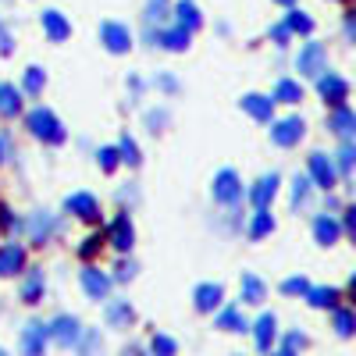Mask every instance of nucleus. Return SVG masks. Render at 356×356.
Instances as JSON below:
<instances>
[{"mask_svg": "<svg viewBox=\"0 0 356 356\" xmlns=\"http://www.w3.org/2000/svg\"><path fill=\"white\" fill-rule=\"evenodd\" d=\"M175 15H178V29H186V33L200 29V11H196L193 0H178V4H175Z\"/></svg>", "mask_w": 356, "mask_h": 356, "instance_id": "aec40b11", "label": "nucleus"}, {"mask_svg": "<svg viewBox=\"0 0 356 356\" xmlns=\"http://www.w3.org/2000/svg\"><path fill=\"white\" fill-rule=\"evenodd\" d=\"M353 157H356V150H353V143H346L342 150H339V168H342V175L349 178V168H353Z\"/></svg>", "mask_w": 356, "mask_h": 356, "instance_id": "58836bf2", "label": "nucleus"}, {"mask_svg": "<svg viewBox=\"0 0 356 356\" xmlns=\"http://www.w3.org/2000/svg\"><path fill=\"white\" fill-rule=\"evenodd\" d=\"M50 232H54V218L50 214H33V221H29V235H33L36 246H43L50 239Z\"/></svg>", "mask_w": 356, "mask_h": 356, "instance_id": "4be33fe9", "label": "nucleus"}, {"mask_svg": "<svg viewBox=\"0 0 356 356\" xmlns=\"http://www.w3.org/2000/svg\"><path fill=\"white\" fill-rule=\"evenodd\" d=\"M275 356H296V353H289V349H282V353H275Z\"/></svg>", "mask_w": 356, "mask_h": 356, "instance_id": "3c124183", "label": "nucleus"}, {"mask_svg": "<svg viewBox=\"0 0 356 356\" xmlns=\"http://www.w3.org/2000/svg\"><path fill=\"white\" fill-rule=\"evenodd\" d=\"M243 300L246 303H260L264 300V282L257 275H243Z\"/></svg>", "mask_w": 356, "mask_h": 356, "instance_id": "c85d7f7f", "label": "nucleus"}, {"mask_svg": "<svg viewBox=\"0 0 356 356\" xmlns=\"http://www.w3.org/2000/svg\"><path fill=\"white\" fill-rule=\"evenodd\" d=\"M314 235H317V243H324V246H332V243H339V235H342V225L332 218V214H321L317 221H314Z\"/></svg>", "mask_w": 356, "mask_h": 356, "instance_id": "4468645a", "label": "nucleus"}, {"mask_svg": "<svg viewBox=\"0 0 356 356\" xmlns=\"http://www.w3.org/2000/svg\"><path fill=\"white\" fill-rule=\"evenodd\" d=\"M161 47H168V50H186V47H189V33H186V29H168V33H161Z\"/></svg>", "mask_w": 356, "mask_h": 356, "instance_id": "cd10ccee", "label": "nucleus"}, {"mask_svg": "<svg viewBox=\"0 0 356 356\" xmlns=\"http://www.w3.org/2000/svg\"><path fill=\"white\" fill-rule=\"evenodd\" d=\"M82 289L89 292V300H104L107 289H111V278L104 271H97V267H86L82 271Z\"/></svg>", "mask_w": 356, "mask_h": 356, "instance_id": "f8f14e48", "label": "nucleus"}, {"mask_svg": "<svg viewBox=\"0 0 356 356\" xmlns=\"http://www.w3.org/2000/svg\"><path fill=\"white\" fill-rule=\"evenodd\" d=\"M150 22H161L164 18V0H150V15H146Z\"/></svg>", "mask_w": 356, "mask_h": 356, "instance_id": "37998d69", "label": "nucleus"}, {"mask_svg": "<svg viewBox=\"0 0 356 356\" xmlns=\"http://www.w3.org/2000/svg\"><path fill=\"white\" fill-rule=\"evenodd\" d=\"M278 4H285V8H292V4H296V0H278Z\"/></svg>", "mask_w": 356, "mask_h": 356, "instance_id": "8fccbe9b", "label": "nucleus"}, {"mask_svg": "<svg viewBox=\"0 0 356 356\" xmlns=\"http://www.w3.org/2000/svg\"><path fill=\"white\" fill-rule=\"evenodd\" d=\"M47 324L43 321H29L25 332H22V356H43V346H47Z\"/></svg>", "mask_w": 356, "mask_h": 356, "instance_id": "7ed1b4c3", "label": "nucleus"}, {"mask_svg": "<svg viewBox=\"0 0 356 356\" xmlns=\"http://www.w3.org/2000/svg\"><path fill=\"white\" fill-rule=\"evenodd\" d=\"M0 50H4V54H11V36L4 33V25H0Z\"/></svg>", "mask_w": 356, "mask_h": 356, "instance_id": "49530a36", "label": "nucleus"}, {"mask_svg": "<svg viewBox=\"0 0 356 356\" xmlns=\"http://www.w3.org/2000/svg\"><path fill=\"white\" fill-rule=\"evenodd\" d=\"M136 275V267L132 264H118V282H129Z\"/></svg>", "mask_w": 356, "mask_h": 356, "instance_id": "c03bdc74", "label": "nucleus"}, {"mask_svg": "<svg viewBox=\"0 0 356 356\" xmlns=\"http://www.w3.org/2000/svg\"><path fill=\"white\" fill-rule=\"evenodd\" d=\"M4 154H8V139L0 136V161H4Z\"/></svg>", "mask_w": 356, "mask_h": 356, "instance_id": "de8ad7c7", "label": "nucleus"}, {"mask_svg": "<svg viewBox=\"0 0 356 356\" xmlns=\"http://www.w3.org/2000/svg\"><path fill=\"white\" fill-rule=\"evenodd\" d=\"M221 285H214V282H207V285H200L196 289V310H203V314H211L214 307H221Z\"/></svg>", "mask_w": 356, "mask_h": 356, "instance_id": "a211bd4d", "label": "nucleus"}, {"mask_svg": "<svg viewBox=\"0 0 356 356\" xmlns=\"http://www.w3.org/2000/svg\"><path fill=\"white\" fill-rule=\"evenodd\" d=\"M214 200H221V203H235V200H243L239 175H235V171H221V175L214 178Z\"/></svg>", "mask_w": 356, "mask_h": 356, "instance_id": "423d86ee", "label": "nucleus"}, {"mask_svg": "<svg viewBox=\"0 0 356 356\" xmlns=\"http://www.w3.org/2000/svg\"><path fill=\"white\" fill-rule=\"evenodd\" d=\"M118 161H122V157H118L114 146H104V150H100V168H104V171H114Z\"/></svg>", "mask_w": 356, "mask_h": 356, "instance_id": "4c0bfd02", "label": "nucleus"}, {"mask_svg": "<svg viewBox=\"0 0 356 356\" xmlns=\"http://www.w3.org/2000/svg\"><path fill=\"white\" fill-rule=\"evenodd\" d=\"M107 239H111V246L114 250H132V221H129V214H118L114 218V225H111V232H107Z\"/></svg>", "mask_w": 356, "mask_h": 356, "instance_id": "9d476101", "label": "nucleus"}, {"mask_svg": "<svg viewBox=\"0 0 356 356\" xmlns=\"http://www.w3.org/2000/svg\"><path fill=\"white\" fill-rule=\"evenodd\" d=\"M296 68H300V75H324V47L321 43H307L300 50Z\"/></svg>", "mask_w": 356, "mask_h": 356, "instance_id": "0eeeda50", "label": "nucleus"}, {"mask_svg": "<svg viewBox=\"0 0 356 356\" xmlns=\"http://www.w3.org/2000/svg\"><path fill=\"white\" fill-rule=\"evenodd\" d=\"M307 300H310L314 307H335L339 292H335V289H310V292H307Z\"/></svg>", "mask_w": 356, "mask_h": 356, "instance_id": "2f4dec72", "label": "nucleus"}, {"mask_svg": "<svg viewBox=\"0 0 356 356\" xmlns=\"http://www.w3.org/2000/svg\"><path fill=\"white\" fill-rule=\"evenodd\" d=\"M107 321L114 324V328L129 324V321H132V307H129V300H114V303H107Z\"/></svg>", "mask_w": 356, "mask_h": 356, "instance_id": "a878e982", "label": "nucleus"}, {"mask_svg": "<svg viewBox=\"0 0 356 356\" xmlns=\"http://www.w3.org/2000/svg\"><path fill=\"white\" fill-rule=\"evenodd\" d=\"M271 100H282V104H300V100H303V89H300V82L282 79V82L275 86V97H271Z\"/></svg>", "mask_w": 356, "mask_h": 356, "instance_id": "5701e85b", "label": "nucleus"}, {"mask_svg": "<svg viewBox=\"0 0 356 356\" xmlns=\"http://www.w3.org/2000/svg\"><path fill=\"white\" fill-rule=\"evenodd\" d=\"M335 332H339L342 339H349V335H353V314H349V310H342V307L335 310Z\"/></svg>", "mask_w": 356, "mask_h": 356, "instance_id": "c9c22d12", "label": "nucleus"}, {"mask_svg": "<svg viewBox=\"0 0 356 356\" xmlns=\"http://www.w3.org/2000/svg\"><path fill=\"white\" fill-rule=\"evenodd\" d=\"M25 264V250L22 246H4V250H0V278H8V275H15L18 271V267Z\"/></svg>", "mask_w": 356, "mask_h": 356, "instance_id": "6ab92c4d", "label": "nucleus"}, {"mask_svg": "<svg viewBox=\"0 0 356 356\" xmlns=\"http://www.w3.org/2000/svg\"><path fill=\"white\" fill-rule=\"evenodd\" d=\"M122 356H143V349H136V346H132V349H125Z\"/></svg>", "mask_w": 356, "mask_h": 356, "instance_id": "09e8293b", "label": "nucleus"}, {"mask_svg": "<svg viewBox=\"0 0 356 356\" xmlns=\"http://www.w3.org/2000/svg\"><path fill=\"white\" fill-rule=\"evenodd\" d=\"M271 139H275V146L300 143V139H303V122H300V118H285V122H278V125L271 129Z\"/></svg>", "mask_w": 356, "mask_h": 356, "instance_id": "1a4fd4ad", "label": "nucleus"}, {"mask_svg": "<svg viewBox=\"0 0 356 356\" xmlns=\"http://www.w3.org/2000/svg\"><path fill=\"white\" fill-rule=\"evenodd\" d=\"M257 349L260 353H267L271 349V342H275V335H278V321H275V314H264L260 321H257Z\"/></svg>", "mask_w": 356, "mask_h": 356, "instance_id": "dca6fc26", "label": "nucleus"}, {"mask_svg": "<svg viewBox=\"0 0 356 356\" xmlns=\"http://www.w3.org/2000/svg\"><path fill=\"white\" fill-rule=\"evenodd\" d=\"M218 328H225V332H243L246 321H243V314L235 310V307H228V310L218 314Z\"/></svg>", "mask_w": 356, "mask_h": 356, "instance_id": "bb28decb", "label": "nucleus"}, {"mask_svg": "<svg viewBox=\"0 0 356 356\" xmlns=\"http://www.w3.org/2000/svg\"><path fill=\"white\" fill-rule=\"evenodd\" d=\"M29 129H33V136H40L47 143H65L61 122H57L54 111H47V107H33V111H29Z\"/></svg>", "mask_w": 356, "mask_h": 356, "instance_id": "f257e3e1", "label": "nucleus"}, {"mask_svg": "<svg viewBox=\"0 0 356 356\" xmlns=\"http://www.w3.org/2000/svg\"><path fill=\"white\" fill-rule=\"evenodd\" d=\"M47 335H50L57 346L72 349V346L79 342V321H75V317H57L54 324H47Z\"/></svg>", "mask_w": 356, "mask_h": 356, "instance_id": "20e7f679", "label": "nucleus"}, {"mask_svg": "<svg viewBox=\"0 0 356 356\" xmlns=\"http://www.w3.org/2000/svg\"><path fill=\"white\" fill-rule=\"evenodd\" d=\"M0 356H8V353H4V349H0Z\"/></svg>", "mask_w": 356, "mask_h": 356, "instance_id": "603ef678", "label": "nucleus"}, {"mask_svg": "<svg viewBox=\"0 0 356 356\" xmlns=\"http://www.w3.org/2000/svg\"><path fill=\"white\" fill-rule=\"evenodd\" d=\"M317 89H321V97L328 100V104H335V107H342V100H346V93H349L346 79H342V75H335V72L317 75Z\"/></svg>", "mask_w": 356, "mask_h": 356, "instance_id": "39448f33", "label": "nucleus"}, {"mask_svg": "<svg viewBox=\"0 0 356 356\" xmlns=\"http://www.w3.org/2000/svg\"><path fill=\"white\" fill-rule=\"evenodd\" d=\"M150 349H154V356H175V339H168V335H154V342H150Z\"/></svg>", "mask_w": 356, "mask_h": 356, "instance_id": "e433bc0d", "label": "nucleus"}, {"mask_svg": "<svg viewBox=\"0 0 356 356\" xmlns=\"http://www.w3.org/2000/svg\"><path fill=\"white\" fill-rule=\"evenodd\" d=\"M285 29H289V33H303V36H310V33H314V22H310L303 11H289Z\"/></svg>", "mask_w": 356, "mask_h": 356, "instance_id": "c756f323", "label": "nucleus"}, {"mask_svg": "<svg viewBox=\"0 0 356 356\" xmlns=\"http://www.w3.org/2000/svg\"><path fill=\"white\" fill-rule=\"evenodd\" d=\"M310 175L321 189H332L335 186V164L324 157V154H310Z\"/></svg>", "mask_w": 356, "mask_h": 356, "instance_id": "9b49d317", "label": "nucleus"}, {"mask_svg": "<svg viewBox=\"0 0 356 356\" xmlns=\"http://www.w3.org/2000/svg\"><path fill=\"white\" fill-rule=\"evenodd\" d=\"M282 292H289V296H307L310 292V282L300 275V278H285L282 282Z\"/></svg>", "mask_w": 356, "mask_h": 356, "instance_id": "f704fd0d", "label": "nucleus"}, {"mask_svg": "<svg viewBox=\"0 0 356 356\" xmlns=\"http://www.w3.org/2000/svg\"><path fill=\"white\" fill-rule=\"evenodd\" d=\"M353 125H356V118H353V111H349V107H335V114H332V122H328V129H332L335 136L349 139V136H353Z\"/></svg>", "mask_w": 356, "mask_h": 356, "instance_id": "412c9836", "label": "nucleus"}, {"mask_svg": "<svg viewBox=\"0 0 356 356\" xmlns=\"http://www.w3.org/2000/svg\"><path fill=\"white\" fill-rule=\"evenodd\" d=\"M303 346H307V335H303V332H289V335H285V349H289V353H292V349H303Z\"/></svg>", "mask_w": 356, "mask_h": 356, "instance_id": "a19ab883", "label": "nucleus"}, {"mask_svg": "<svg viewBox=\"0 0 356 356\" xmlns=\"http://www.w3.org/2000/svg\"><path fill=\"white\" fill-rule=\"evenodd\" d=\"M307 193H310V182H307V178H296V186H292V200H296V203H303V200H307Z\"/></svg>", "mask_w": 356, "mask_h": 356, "instance_id": "ea45409f", "label": "nucleus"}, {"mask_svg": "<svg viewBox=\"0 0 356 356\" xmlns=\"http://www.w3.org/2000/svg\"><path fill=\"white\" fill-rule=\"evenodd\" d=\"M267 232H275V218L267 214V211H257L253 214V225H250V235H253V239H264Z\"/></svg>", "mask_w": 356, "mask_h": 356, "instance_id": "7c9ffc66", "label": "nucleus"}, {"mask_svg": "<svg viewBox=\"0 0 356 356\" xmlns=\"http://www.w3.org/2000/svg\"><path fill=\"white\" fill-rule=\"evenodd\" d=\"M118 157H122L125 164H139V146H136L129 136H122V146H118Z\"/></svg>", "mask_w": 356, "mask_h": 356, "instance_id": "473e14b6", "label": "nucleus"}, {"mask_svg": "<svg viewBox=\"0 0 356 356\" xmlns=\"http://www.w3.org/2000/svg\"><path fill=\"white\" fill-rule=\"evenodd\" d=\"M65 207L72 214H79L82 221H97L100 218V203H97V196H89V193H72L65 200Z\"/></svg>", "mask_w": 356, "mask_h": 356, "instance_id": "6e6552de", "label": "nucleus"}, {"mask_svg": "<svg viewBox=\"0 0 356 356\" xmlns=\"http://www.w3.org/2000/svg\"><path fill=\"white\" fill-rule=\"evenodd\" d=\"M40 296H43V271H29V278L22 285V300L25 303H40Z\"/></svg>", "mask_w": 356, "mask_h": 356, "instance_id": "b1692460", "label": "nucleus"}, {"mask_svg": "<svg viewBox=\"0 0 356 356\" xmlns=\"http://www.w3.org/2000/svg\"><path fill=\"white\" fill-rule=\"evenodd\" d=\"M275 193H278V175H267V178H260L257 182V189H253V207L257 211H267V203L275 200Z\"/></svg>", "mask_w": 356, "mask_h": 356, "instance_id": "2eb2a0df", "label": "nucleus"}, {"mask_svg": "<svg viewBox=\"0 0 356 356\" xmlns=\"http://www.w3.org/2000/svg\"><path fill=\"white\" fill-rule=\"evenodd\" d=\"M43 82H47L43 68H29V72H25V93H40Z\"/></svg>", "mask_w": 356, "mask_h": 356, "instance_id": "72a5a7b5", "label": "nucleus"}, {"mask_svg": "<svg viewBox=\"0 0 356 356\" xmlns=\"http://www.w3.org/2000/svg\"><path fill=\"white\" fill-rule=\"evenodd\" d=\"M100 243H104V239H100V235H89V239L82 243V257H93V253L100 250Z\"/></svg>", "mask_w": 356, "mask_h": 356, "instance_id": "79ce46f5", "label": "nucleus"}, {"mask_svg": "<svg viewBox=\"0 0 356 356\" xmlns=\"http://www.w3.org/2000/svg\"><path fill=\"white\" fill-rule=\"evenodd\" d=\"M100 40L111 54H125L132 47V33H129V25H118V22H104L100 25Z\"/></svg>", "mask_w": 356, "mask_h": 356, "instance_id": "f03ea898", "label": "nucleus"}, {"mask_svg": "<svg viewBox=\"0 0 356 356\" xmlns=\"http://www.w3.org/2000/svg\"><path fill=\"white\" fill-rule=\"evenodd\" d=\"M18 107H22L18 89L4 82V86H0V114H4V118H11V114H18Z\"/></svg>", "mask_w": 356, "mask_h": 356, "instance_id": "393cba45", "label": "nucleus"}, {"mask_svg": "<svg viewBox=\"0 0 356 356\" xmlns=\"http://www.w3.org/2000/svg\"><path fill=\"white\" fill-rule=\"evenodd\" d=\"M243 111H250L257 122H271L275 118V100L260 97V93H250V97H243Z\"/></svg>", "mask_w": 356, "mask_h": 356, "instance_id": "ddd939ff", "label": "nucleus"}, {"mask_svg": "<svg viewBox=\"0 0 356 356\" xmlns=\"http://www.w3.org/2000/svg\"><path fill=\"white\" fill-rule=\"evenodd\" d=\"M43 29H47V36L54 43H61L72 36V25L65 22V15H57V11H43Z\"/></svg>", "mask_w": 356, "mask_h": 356, "instance_id": "f3484780", "label": "nucleus"}, {"mask_svg": "<svg viewBox=\"0 0 356 356\" xmlns=\"http://www.w3.org/2000/svg\"><path fill=\"white\" fill-rule=\"evenodd\" d=\"M271 36H275V43H278V47H285V40H289V29H285V25H275V29H271Z\"/></svg>", "mask_w": 356, "mask_h": 356, "instance_id": "a18cd8bd", "label": "nucleus"}]
</instances>
